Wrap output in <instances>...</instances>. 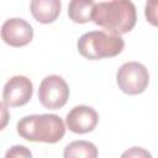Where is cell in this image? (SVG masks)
<instances>
[{"label":"cell","instance_id":"obj_3","mask_svg":"<svg viewBox=\"0 0 158 158\" xmlns=\"http://www.w3.org/2000/svg\"><path fill=\"white\" fill-rule=\"evenodd\" d=\"M77 47L83 57L96 60L120 54L125 47V41L121 36L110 35L105 31H89L79 37Z\"/></svg>","mask_w":158,"mask_h":158},{"label":"cell","instance_id":"obj_15","mask_svg":"<svg viewBox=\"0 0 158 158\" xmlns=\"http://www.w3.org/2000/svg\"><path fill=\"white\" fill-rule=\"evenodd\" d=\"M10 120V112L7 110V106L0 101V131L4 130Z\"/></svg>","mask_w":158,"mask_h":158},{"label":"cell","instance_id":"obj_8","mask_svg":"<svg viewBox=\"0 0 158 158\" xmlns=\"http://www.w3.org/2000/svg\"><path fill=\"white\" fill-rule=\"evenodd\" d=\"M99 122L98 112L86 105L74 106L65 117V125L69 131L74 133H88L91 132Z\"/></svg>","mask_w":158,"mask_h":158},{"label":"cell","instance_id":"obj_5","mask_svg":"<svg viewBox=\"0 0 158 158\" xmlns=\"http://www.w3.org/2000/svg\"><path fill=\"white\" fill-rule=\"evenodd\" d=\"M38 99L46 109L58 110L63 107L69 99L68 84L59 75H47L40 84Z\"/></svg>","mask_w":158,"mask_h":158},{"label":"cell","instance_id":"obj_10","mask_svg":"<svg viewBox=\"0 0 158 158\" xmlns=\"http://www.w3.org/2000/svg\"><path fill=\"white\" fill-rule=\"evenodd\" d=\"M63 158H98V148L89 141H73L65 146Z\"/></svg>","mask_w":158,"mask_h":158},{"label":"cell","instance_id":"obj_1","mask_svg":"<svg viewBox=\"0 0 158 158\" xmlns=\"http://www.w3.org/2000/svg\"><path fill=\"white\" fill-rule=\"evenodd\" d=\"M136 20V6L128 0L95 2L91 15V21H94V23L115 36L130 32L135 27Z\"/></svg>","mask_w":158,"mask_h":158},{"label":"cell","instance_id":"obj_13","mask_svg":"<svg viewBox=\"0 0 158 158\" xmlns=\"http://www.w3.org/2000/svg\"><path fill=\"white\" fill-rule=\"evenodd\" d=\"M120 158H152V154L142 147H131L126 149Z\"/></svg>","mask_w":158,"mask_h":158},{"label":"cell","instance_id":"obj_7","mask_svg":"<svg viewBox=\"0 0 158 158\" xmlns=\"http://www.w3.org/2000/svg\"><path fill=\"white\" fill-rule=\"evenodd\" d=\"M0 36L6 44L11 47H22L32 41L33 28L26 20L11 17L2 23Z\"/></svg>","mask_w":158,"mask_h":158},{"label":"cell","instance_id":"obj_14","mask_svg":"<svg viewBox=\"0 0 158 158\" xmlns=\"http://www.w3.org/2000/svg\"><path fill=\"white\" fill-rule=\"evenodd\" d=\"M157 1H149L146 4V17L152 25H157Z\"/></svg>","mask_w":158,"mask_h":158},{"label":"cell","instance_id":"obj_4","mask_svg":"<svg viewBox=\"0 0 158 158\" xmlns=\"http://www.w3.org/2000/svg\"><path fill=\"white\" fill-rule=\"evenodd\" d=\"M116 81L121 91L125 94L138 95L148 86L149 73L142 63L127 62L118 68L116 73Z\"/></svg>","mask_w":158,"mask_h":158},{"label":"cell","instance_id":"obj_6","mask_svg":"<svg viewBox=\"0 0 158 158\" xmlns=\"http://www.w3.org/2000/svg\"><path fill=\"white\" fill-rule=\"evenodd\" d=\"M33 94L32 81L25 75L10 78L2 89V101L6 106H22L30 101Z\"/></svg>","mask_w":158,"mask_h":158},{"label":"cell","instance_id":"obj_9","mask_svg":"<svg viewBox=\"0 0 158 158\" xmlns=\"http://www.w3.org/2000/svg\"><path fill=\"white\" fill-rule=\"evenodd\" d=\"M59 0H32L30 10L36 21L41 23H51L57 20L60 14Z\"/></svg>","mask_w":158,"mask_h":158},{"label":"cell","instance_id":"obj_11","mask_svg":"<svg viewBox=\"0 0 158 158\" xmlns=\"http://www.w3.org/2000/svg\"><path fill=\"white\" fill-rule=\"evenodd\" d=\"M94 5L95 2L93 0H72L68 5V16L77 23L91 21Z\"/></svg>","mask_w":158,"mask_h":158},{"label":"cell","instance_id":"obj_12","mask_svg":"<svg viewBox=\"0 0 158 158\" xmlns=\"http://www.w3.org/2000/svg\"><path fill=\"white\" fill-rule=\"evenodd\" d=\"M5 158H32V153L26 146L15 144L6 151Z\"/></svg>","mask_w":158,"mask_h":158},{"label":"cell","instance_id":"obj_2","mask_svg":"<svg viewBox=\"0 0 158 158\" xmlns=\"http://www.w3.org/2000/svg\"><path fill=\"white\" fill-rule=\"evenodd\" d=\"M17 133L31 142L57 143L65 133L63 120L54 114L28 115L17 122Z\"/></svg>","mask_w":158,"mask_h":158}]
</instances>
